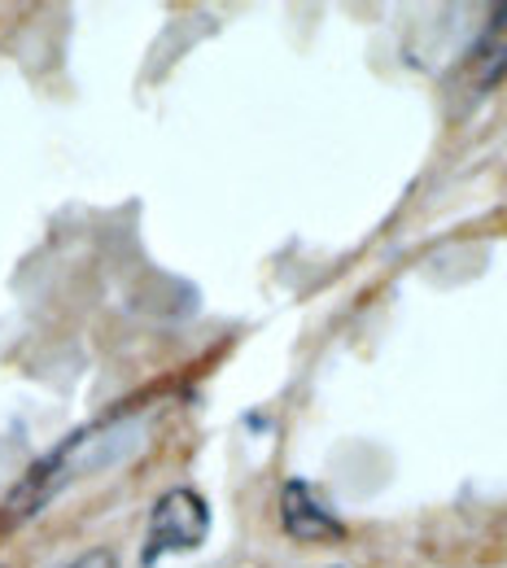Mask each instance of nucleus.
Wrapping results in <instances>:
<instances>
[{
  "label": "nucleus",
  "mask_w": 507,
  "mask_h": 568,
  "mask_svg": "<svg viewBox=\"0 0 507 568\" xmlns=\"http://www.w3.org/2000/svg\"><path fill=\"white\" fill-rule=\"evenodd\" d=\"M145 446V420L132 412V416H110L101 425H88L71 433L58 450H49L40 464L27 468V477L4 495L0 503V529H18L27 525L31 516H40L62 490H71L74 481L83 477H97L114 464H123L132 450Z\"/></svg>",
  "instance_id": "1"
},
{
  "label": "nucleus",
  "mask_w": 507,
  "mask_h": 568,
  "mask_svg": "<svg viewBox=\"0 0 507 568\" xmlns=\"http://www.w3.org/2000/svg\"><path fill=\"white\" fill-rule=\"evenodd\" d=\"M211 534V507L206 498L189 486L180 490H166V495L153 503L149 511V534H145V565H153L158 556H180V551H193L202 547Z\"/></svg>",
  "instance_id": "2"
},
{
  "label": "nucleus",
  "mask_w": 507,
  "mask_h": 568,
  "mask_svg": "<svg viewBox=\"0 0 507 568\" xmlns=\"http://www.w3.org/2000/svg\"><path fill=\"white\" fill-rule=\"evenodd\" d=\"M281 525H285L293 542H333V538L346 534V525L328 511V503L306 481H290L281 490Z\"/></svg>",
  "instance_id": "3"
},
{
  "label": "nucleus",
  "mask_w": 507,
  "mask_h": 568,
  "mask_svg": "<svg viewBox=\"0 0 507 568\" xmlns=\"http://www.w3.org/2000/svg\"><path fill=\"white\" fill-rule=\"evenodd\" d=\"M504 74H507V4H499V9L490 13L486 36H481L477 49H473V83H477V88H490V83H499Z\"/></svg>",
  "instance_id": "4"
},
{
  "label": "nucleus",
  "mask_w": 507,
  "mask_h": 568,
  "mask_svg": "<svg viewBox=\"0 0 507 568\" xmlns=\"http://www.w3.org/2000/svg\"><path fill=\"white\" fill-rule=\"evenodd\" d=\"M62 568H119V560H114V551L97 547V551H88V556H79V560H71V565Z\"/></svg>",
  "instance_id": "5"
}]
</instances>
